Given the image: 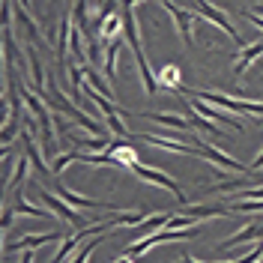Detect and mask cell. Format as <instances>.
<instances>
[{
  "label": "cell",
  "instance_id": "6da1fadb",
  "mask_svg": "<svg viewBox=\"0 0 263 263\" xmlns=\"http://www.w3.org/2000/svg\"><path fill=\"white\" fill-rule=\"evenodd\" d=\"M192 96L206 102V105H215V108H224L233 114H248V117H263V102H248V99H230L224 93H213V90H192Z\"/></svg>",
  "mask_w": 263,
  "mask_h": 263
},
{
  "label": "cell",
  "instance_id": "7a4b0ae2",
  "mask_svg": "<svg viewBox=\"0 0 263 263\" xmlns=\"http://www.w3.org/2000/svg\"><path fill=\"white\" fill-rule=\"evenodd\" d=\"M189 236H197V228H192V230H159V233H149L144 239L132 242V246L126 248V254H129V257H141L147 248L159 246V242H177V239H189Z\"/></svg>",
  "mask_w": 263,
  "mask_h": 263
},
{
  "label": "cell",
  "instance_id": "3957f363",
  "mask_svg": "<svg viewBox=\"0 0 263 263\" xmlns=\"http://www.w3.org/2000/svg\"><path fill=\"white\" fill-rule=\"evenodd\" d=\"M39 200H42L45 206H51V213L57 215V218H63L66 224H72V228H78V230L87 228V218H84V215L78 213V210H72V206H69L66 200H60V197L54 195V192L42 189V185H39Z\"/></svg>",
  "mask_w": 263,
  "mask_h": 263
},
{
  "label": "cell",
  "instance_id": "277c9868",
  "mask_svg": "<svg viewBox=\"0 0 263 263\" xmlns=\"http://www.w3.org/2000/svg\"><path fill=\"white\" fill-rule=\"evenodd\" d=\"M129 171H132V174H138L141 180L153 182V185H164L167 192H174V197L180 200V206H185V203H189V197H185V192L180 189V182H174L171 177H167V174H162V171H156V167H147V164H141V162H138V164H132Z\"/></svg>",
  "mask_w": 263,
  "mask_h": 263
},
{
  "label": "cell",
  "instance_id": "5b68a950",
  "mask_svg": "<svg viewBox=\"0 0 263 263\" xmlns=\"http://www.w3.org/2000/svg\"><path fill=\"white\" fill-rule=\"evenodd\" d=\"M66 233L69 230H60V233H27V236H21V239H15V242H6L3 246V257H9V254H15V251H33V248H42L48 246V242H54V239H66Z\"/></svg>",
  "mask_w": 263,
  "mask_h": 263
},
{
  "label": "cell",
  "instance_id": "8992f818",
  "mask_svg": "<svg viewBox=\"0 0 263 263\" xmlns=\"http://www.w3.org/2000/svg\"><path fill=\"white\" fill-rule=\"evenodd\" d=\"M195 147L200 149V156H203V159H210V162L221 164V167H228V171H236V174H246V177L251 174V167H248V164L236 162V159H230L228 153H221L218 147H213V144H206V141H197Z\"/></svg>",
  "mask_w": 263,
  "mask_h": 263
},
{
  "label": "cell",
  "instance_id": "52a82bcc",
  "mask_svg": "<svg viewBox=\"0 0 263 263\" xmlns=\"http://www.w3.org/2000/svg\"><path fill=\"white\" fill-rule=\"evenodd\" d=\"M162 9H164V12H171L174 24H177V33H180V39H185V45H195V30H192V21H195V15H192L189 9L177 6V3H167V0L162 3Z\"/></svg>",
  "mask_w": 263,
  "mask_h": 263
},
{
  "label": "cell",
  "instance_id": "ba28073f",
  "mask_svg": "<svg viewBox=\"0 0 263 263\" xmlns=\"http://www.w3.org/2000/svg\"><path fill=\"white\" fill-rule=\"evenodd\" d=\"M195 9L200 12V18H206V21L218 24V27L228 33V36L233 39V42H236V45H239V48H246V45H242V36H239V33H236V27L230 24V18H224V12H221V9H215L213 3H197Z\"/></svg>",
  "mask_w": 263,
  "mask_h": 263
},
{
  "label": "cell",
  "instance_id": "9c48e42d",
  "mask_svg": "<svg viewBox=\"0 0 263 263\" xmlns=\"http://www.w3.org/2000/svg\"><path fill=\"white\" fill-rule=\"evenodd\" d=\"M189 105H192V108H195L203 120H213L215 126H218V123H224V126H230V129H236V132H246V126H242L236 117H224L218 108H215V105H206V102H200V99H195V96H192V102H189Z\"/></svg>",
  "mask_w": 263,
  "mask_h": 263
},
{
  "label": "cell",
  "instance_id": "30bf717a",
  "mask_svg": "<svg viewBox=\"0 0 263 263\" xmlns=\"http://www.w3.org/2000/svg\"><path fill=\"white\" fill-rule=\"evenodd\" d=\"M18 138H21V144H24V153H27V159H30L33 167L39 171V177H48V174H51V167H48L45 162H42V153H39L36 141H33V126H30V123H27V129L21 132Z\"/></svg>",
  "mask_w": 263,
  "mask_h": 263
},
{
  "label": "cell",
  "instance_id": "8fae6325",
  "mask_svg": "<svg viewBox=\"0 0 263 263\" xmlns=\"http://www.w3.org/2000/svg\"><path fill=\"white\" fill-rule=\"evenodd\" d=\"M138 135H141L147 144H153V147H159V149H171V153H185V156L203 159L197 147H189V144H180V141H171V138H156V135H149V132H138Z\"/></svg>",
  "mask_w": 263,
  "mask_h": 263
},
{
  "label": "cell",
  "instance_id": "7c38bea8",
  "mask_svg": "<svg viewBox=\"0 0 263 263\" xmlns=\"http://www.w3.org/2000/svg\"><path fill=\"white\" fill-rule=\"evenodd\" d=\"M260 57H263V36H260V42H254V45H246V48L239 51L233 75H236V78H239V75H246V72H248V66L254 63V60H260Z\"/></svg>",
  "mask_w": 263,
  "mask_h": 263
},
{
  "label": "cell",
  "instance_id": "4fadbf2b",
  "mask_svg": "<svg viewBox=\"0 0 263 263\" xmlns=\"http://www.w3.org/2000/svg\"><path fill=\"white\" fill-rule=\"evenodd\" d=\"M156 81H159V87H162V90H174V93H182V75H180V69H177L174 63L162 66V69L156 72Z\"/></svg>",
  "mask_w": 263,
  "mask_h": 263
},
{
  "label": "cell",
  "instance_id": "5bb4252c",
  "mask_svg": "<svg viewBox=\"0 0 263 263\" xmlns=\"http://www.w3.org/2000/svg\"><path fill=\"white\" fill-rule=\"evenodd\" d=\"M69 39H72V18L63 15L60 27H57V60H60V66H63L66 57H69ZM66 66H69V63H66Z\"/></svg>",
  "mask_w": 263,
  "mask_h": 263
},
{
  "label": "cell",
  "instance_id": "9a60e30c",
  "mask_svg": "<svg viewBox=\"0 0 263 263\" xmlns=\"http://www.w3.org/2000/svg\"><path fill=\"white\" fill-rule=\"evenodd\" d=\"M171 221V215L167 213H156V215H147L138 228H132V236H135V242L138 239H144V236H149V230H156V228H164Z\"/></svg>",
  "mask_w": 263,
  "mask_h": 263
},
{
  "label": "cell",
  "instance_id": "2e32d148",
  "mask_svg": "<svg viewBox=\"0 0 263 263\" xmlns=\"http://www.w3.org/2000/svg\"><path fill=\"white\" fill-rule=\"evenodd\" d=\"M141 117H149V120H156V123H162L167 129L174 132H189L192 129V123L189 120H182V117H174V114H156V111H138Z\"/></svg>",
  "mask_w": 263,
  "mask_h": 263
},
{
  "label": "cell",
  "instance_id": "e0dca14e",
  "mask_svg": "<svg viewBox=\"0 0 263 263\" xmlns=\"http://www.w3.org/2000/svg\"><path fill=\"white\" fill-rule=\"evenodd\" d=\"M15 15H18V24L27 30V36H30L33 42H39V45H45V42H48V39H42L39 27H36V24H33V18L27 15V6H24V3H15Z\"/></svg>",
  "mask_w": 263,
  "mask_h": 263
},
{
  "label": "cell",
  "instance_id": "ac0fdd59",
  "mask_svg": "<svg viewBox=\"0 0 263 263\" xmlns=\"http://www.w3.org/2000/svg\"><path fill=\"white\" fill-rule=\"evenodd\" d=\"M81 69H84V78H87V84H90V87H93L96 93H102V96H105V99H111V102H114V90H111V87L105 84V78L99 75L96 69H93V66H90V63H84Z\"/></svg>",
  "mask_w": 263,
  "mask_h": 263
},
{
  "label": "cell",
  "instance_id": "d6986e66",
  "mask_svg": "<svg viewBox=\"0 0 263 263\" xmlns=\"http://www.w3.org/2000/svg\"><path fill=\"white\" fill-rule=\"evenodd\" d=\"M81 159H84L81 149H72V153H57V156L51 159V174H63L72 162H81Z\"/></svg>",
  "mask_w": 263,
  "mask_h": 263
},
{
  "label": "cell",
  "instance_id": "ffe728a7",
  "mask_svg": "<svg viewBox=\"0 0 263 263\" xmlns=\"http://www.w3.org/2000/svg\"><path fill=\"white\" fill-rule=\"evenodd\" d=\"M15 215H30V218H48V210H42V206H30L21 192H15Z\"/></svg>",
  "mask_w": 263,
  "mask_h": 263
},
{
  "label": "cell",
  "instance_id": "44dd1931",
  "mask_svg": "<svg viewBox=\"0 0 263 263\" xmlns=\"http://www.w3.org/2000/svg\"><path fill=\"white\" fill-rule=\"evenodd\" d=\"M120 114H123V108H117V111H111V114H105V123H108V129L114 132L120 141H126L132 132H129V126L123 123V117H120Z\"/></svg>",
  "mask_w": 263,
  "mask_h": 263
},
{
  "label": "cell",
  "instance_id": "7402d4cb",
  "mask_svg": "<svg viewBox=\"0 0 263 263\" xmlns=\"http://www.w3.org/2000/svg\"><path fill=\"white\" fill-rule=\"evenodd\" d=\"M185 114H189V123H192L195 129L206 132V135H221V126H215V123H210V120H203V117L197 114L192 105H185Z\"/></svg>",
  "mask_w": 263,
  "mask_h": 263
},
{
  "label": "cell",
  "instance_id": "603a6c76",
  "mask_svg": "<svg viewBox=\"0 0 263 263\" xmlns=\"http://www.w3.org/2000/svg\"><path fill=\"white\" fill-rule=\"evenodd\" d=\"M117 51H120V39H114L108 48H105V75H108V81L114 84L117 81Z\"/></svg>",
  "mask_w": 263,
  "mask_h": 263
},
{
  "label": "cell",
  "instance_id": "cb8c5ba5",
  "mask_svg": "<svg viewBox=\"0 0 263 263\" xmlns=\"http://www.w3.org/2000/svg\"><path fill=\"white\" fill-rule=\"evenodd\" d=\"M84 164H111V167H123V164L117 162L114 156L105 149V153H84V159H81Z\"/></svg>",
  "mask_w": 263,
  "mask_h": 263
},
{
  "label": "cell",
  "instance_id": "d4e9b609",
  "mask_svg": "<svg viewBox=\"0 0 263 263\" xmlns=\"http://www.w3.org/2000/svg\"><path fill=\"white\" fill-rule=\"evenodd\" d=\"M99 246H102V233H99V236H93L90 242H84V246L75 251V260H72V263H87V260H90V254H93Z\"/></svg>",
  "mask_w": 263,
  "mask_h": 263
},
{
  "label": "cell",
  "instance_id": "484cf974",
  "mask_svg": "<svg viewBox=\"0 0 263 263\" xmlns=\"http://www.w3.org/2000/svg\"><path fill=\"white\" fill-rule=\"evenodd\" d=\"M24 174H27V159L21 156V159H18V164H15V174L9 177V182H6V192H9V189H18V185L24 182Z\"/></svg>",
  "mask_w": 263,
  "mask_h": 263
},
{
  "label": "cell",
  "instance_id": "4316f807",
  "mask_svg": "<svg viewBox=\"0 0 263 263\" xmlns=\"http://www.w3.org/2000/svg\"><path fill=\"white\" fill-rule=\"evenodd\" d=\"M177 228H197V218L192 215H171V221H167V230H177Z\"/></svg>",
  "mask_w": 263,
  "mask_h": 263
},
{
  "label": "cell",
  "instance_id": "83f0119b",
  "mask_svg": "<svg viewBox=\"0 0 263 263\" xmlns=\"http://www.w3.org/2000/svg\"><path fill=\"white\" fill-rule=\"evenodd\" d=\"M246 18L251 21V24H254V27H260V30H263V15H260V12H254V9H246Z\"/></svg>",
  "mask_w": 263,
  "mask_h": 263
},
{
  "label": "cell",
  "instance_id": "f1b7e54d",
  "mask_svg": "<svg viewBox=\"0 0 263 263\" xmlns=\"http://www.w3.org/2000/svg\"><path fill=\"white\" fill-rule=\"evenodd\" d=\"M254 171H263V149H260V156L254 159V164H251V174H254Z\"/></svg>",
  "mask_w": 263,
  "mask_h": 263
},
{
  "label": "cell",
  "instance_id": "f546056e",
  "mask_svg": "<svg viewBox=\"0 0 263 263\" xmlns=\"http://www.w3.org/2000/svg\"><path fill=\"white\" fill-rule=\"evenodd\" d=\"M36 260V251H24V257H21V263H33Z\"/></svg>",
  "mask_w": 263,
  "mask_h": 263
},
{
  "label": "cell",
  "instance_id": "4dcf8cb0",
  "mask_svg": "<svg viewBox=\"0 0 263 263\" xmlns=\"http://www.w3.org/2000/svg\"><path fill=\"white\" fill-rule=\"evenodd\" d=\"M114 263H135V257H129V254H120Z\"/></svg>",
  "mask_w": 263,
  "mask_h": 263
},
{
  "label": "cell",
  "instance_id": "1f68e13d",
  "mask_svg": "<svg viewBox=\"0 0 263 263\" xmlns=\"http://www.w3.org/2000/svg\"><path fill=\"white\" fill-rule=\"evenodd\" d=\"M180 263H200V260H195V257H192V254H185V257H182Z\"/></svg>",
  "mask_w": 263,
  "mask_h": 263
}]
</instances>
